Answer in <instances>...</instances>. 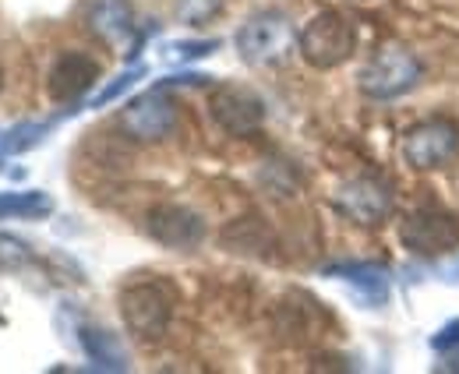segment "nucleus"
I'll use <instances>...</instances> for the list:
<instances>
[{
    "instance_id": "1",
    "label": "nucleus",
    "mask_w": 459,
    "mask_h": 374,
    "mask_svg": "<svg viewBox=\"0 0 459 374\" xmlns=\"http://www.w3.org/2000/svg\"><path fill=\"white\" fill-rule=\"evenodd\" d=\"M300 57L318 67V71H333L346 64L357 50V32L340 11H318L297 36Z\"/></svg>"
},
{
    "instance_id": "2",
    "label": "nucleus",
    "mask_w": 459,
    "mask_h": 374,
    "mask_svg": "<svg viewBox=\"0 0 459 374\" xmlns=\"http://www.w3.org/2000/svg\"><path fill=\"white\" fill-rule=\"evenodd\" d=\"M290 50H293V25L280 11H258L237 32V54L251 67L283 64Z\"/></svg>"
},
{
    "instance_id": "3",
    "label": "nucleus",
    "mask_w": 459,
    "mask_h": 374,
    "mask_svg": "<svg viewBox=\"0 0 459 374\" xmlns=\"http://www.w3.org/2000/svg\"><path fill=\"white\" fill-rule=\"evenodd\" d=\"M417 82H420V60L400 43L382 47L364 64V71L357 78V85L368 100H396V96H406Z\"/></svg>"
},
{
    "instance_id": "4",
    "label": "nucleus",
    "mask_w": 459,
    "mask_h": 374,
    "mask_svg": "<svg viewBox=\"0 0 459 374\" xmlns=\"http://www.w3.org/2000/svg\"><path fill=\"white\" fill-rule=\"evenodd\" d=\"M459 152V124L449 117L420 120L403 138V156L413 170H438Z\"/></svg>"
},
{
    "instance_id": "5",
    "label": "nucleus",
    "mask_w": 459,
    "mask_h": 374,
    "mask_svg": "<svg viewBox=\"0 0 459 374\" xmlns=\"http://www.w3.org/2000/svg\"><path fill=\"white\" fill-rule=\"evenodd\" d=\"M120 315L124 325L142 339H160L170 325L173 304L163 286L156 283H134L120 293Z\"/></svg>"
},
{
    "instance_id": "6",
    "label": "nucleus",
    "mask_w": 459,
    "mask_h": 374,
    "mask_svg": "<svg viewBox=\"0 0 459 374\" xmlns=\"http://www.w3.org/2000/svg\"><path fill=\"white\" fill-rule=\"evenodd\" d=\"M400 240L413 255H449L459 248V215L453 213H413L403 219Z\"/></svg>"
},
{
    "instance_id": "7",
    "label": "nucleus",
    "mask_w": 459,
    "mask_h": 374,
    "mask_svg": "<svg viewBox=\"0 0 459 374\" xmlns=\"http://www.w3.org/2000/svg\"><path fill=\"white\" fill-rule=\"evenodd\" d=\"M209 113L212 120L233 135V138H244V135H255L265 120V107L262 100L244 89V85H220L212 96H209Z\"/></svg>"
},
{
    "instance_id": "8",
    "label": "nucleus",
    "mask_w": 459,
    "mask_h": 374,
    "mask_svg": "<svg viewBox=\"0 0 459 374\" xmlns=\"http://www.w3.org/2000/svg\"><path fill=\"white\" fill-rule=\"evenodd\" d=\"M177 124V107L170 103L167 92H145L138 100H131L120 109V127L134 138V142H163Z\"/></svg>"
},
{
    "instance_id": "9",
    "label": "nucleus",
    "mask_w": 459,
    "mask_h": 374,
    "mask_svg": "<svg viewBox=\"0 0 459 374\" xmlns=\"http://www.w3.org/2000/svg\"><path fill=\"white\" fill-rule=\"evenodd\" d=\"M336 205L360 226H378L393 215V187L382 177H357L340 187Z\"/></svg>"
},
{
    "instance_id": "10",
    "label": "nucleus",
    "mask_w": 459,
    "mask_h": 374,
    "mask_svg": "<svg viewBox=\"0 0 459 374\" xmlns=\"http://www.w3.org/2000/svg\"><path fill=\"white\" fill-rule=\"evenodd\" d=\"M149 233H152V240H160L170 251H191L202 244L205 222H202V215L184 209V205H156L149 213Z\"/></svg>"
},
{
    "instance_id": "11",
    "label": "nucleus",
    "mask_w": 459,
    "mask_h": 374,
    "mask_svg": "<svg viewBox=\"0 0 459 374\" xmlns=\"http://www.w3.org/2000/svg\"><path fill=\"white\" fill-rule=\"evenodd\" d=\"M100 82V64L89 54H60L57 64L50 67V96L57 103H71L78 96H85L92 85Z\"/></svg>"
},
{
    "instance_id": "12",
    "label": "nucleus",
    "mask_w": 459,
    "mask_h": 374,
    "mask_svg": "<svg viewBox=\"0 0 459 374\" xmlns=\"http://www.w3.org/2000/svg\"><path fill=\"white\" fill-rule=\"evenodd\" d=\"M85 22L103 43H124L131 36V4L127 0H89Z\"/></svg>"
},
{
    "instance_id": "13",
    "label": "nucleus",
    "mask_w": 459,
    "mask_h": 374,
    "mask_svg": "<svg viewBox=\"0 0 459 374\" xmlns=\"http://www.w3.org/2000/svg\"><path fill=\"white\" fill-rule=\"evenodd\" d=\"M82 346H85V353H89L96 371H127L131 368L127 364V350L120 346V339H117L114 332H107V328L85 325L82 328Z\"/></svg>"
},
{
    "instance_id": "14",
    "label": "nucleus",
    "mask_w": 459,
    "mask_h": 374,
    "mask_svg": "<svg viewBox=\"0 0 459 374\" xmlns=\"http://www.w3.org/2000/svg\"><path fill=\"white\" fill-rule=\"evenodd\" d=\"M54 213L47 191H0V219H43Z\"/></svg>"
},
{
    "instance_id": "15",
    "label": "nucleus",
    "mask_w": 459,
    "mask_h": 374,
    "mask_svg": "<svg viewBox=\"0 0 459 374\" xmlns=\"http://www.w3.org/2000/svg\"><path fill=\"white\" fill-rule=\"evenodd\" d=\"M50 127H54V120H22V124H14L11 131L0 135V156H18V152L36 149L50 135Z\"/></svg>"
},
{
    "instance_id": "16",
    "label": "nucleus",
    "mask_w": 459,
    "mask_h": 374,
    "mask_svg": "<svg viewBox=\"0 0 459 374\" xmlns=\"http://www.w3.org/2000/svg\"><path fill=\"white\" fill-rule=\"evenodd\" d=\"M329 275H343L346 283H353V286H360V290H368L371 297H385V268L382 265H368V262H360V265H333L325 268Z\"/></svg>"
},
{
    "instance_id": "17",
    "label": "nucleus",
    "mask_w": 459,
    "mask_h": 374,
    "mask_svg": "<svg viewBox=\"0 0 459 374\" xmlns=\"http://www.w3.org/2000/svg\"><path fill=\"white\" fill-rule=\"evenodd\" d=\"M227 0H173V14L180 25H205L223 11Z\"/></svg>"
},
{
    "instance_id": "18",
    "label": "nucleus",
    "mask_w": 459,
    "mask_h": 374,
    "mask_svg": "<svg viewBox=\"0 0 459 374\" xmlns=\"http://www.w3.org/2000/svg\"><path fill=\"white\" fill-rule=\"evenodd\" d=\"M32 262V248L11 233H0V272H22Z\"/></svg>"
},
{
    "instance_id": "19",
    "label": "nucleus",
    "mask_w": 459,
    "mask_h": 374,
    "mask_svg": "<svg viewBox=\"0 0 459 374\" xmlns=\"http://www.w3.org/2000/svg\"><path fill=\"white\" fill-rule=\"evenodd\" d=\"M142 74H145L142 67H131V71L117 74L114 82H110V85H107V89H103L100 96H92V109H96V107H107V103H114L117 96H120V92H127V89H131V85H134V82H138Z\"/></svg>"
},
{
    "instance_id": "20",
    "label": "nucleus",
    "mask_w": 459,
    "mask_h": 374,
    "mask_svg": "<svg viewBox=\"0 0 459 374\" xmlns=\"http://www.w3.org/2000/svg\"><path fill=\"white\" fill-rule=\"evenodd\" d=\"M220 50L216 39H195V43H170L167 47V60H198Z\"/></svg>"
},
{
    "instance_id": "21",
    "label": "nucleus",
    "mask_w": 459,
    "mask_h": 374,
    "mask_svg": "<svg viewBox=\"0 0 459 374\" xmlns=\"http://www.w3.org/2000/svg\"><path fill=\"white\" fill-rule=\"evenodd\" d=\"M431 346H435V350H442V353L456 350V346H459V318H456V321H449V325H442V328L435 332Z\"/></svg>"
},
{
    "instance_id": "22",
    "label": "nucleus",
    "mask_w": 459,
    "mask_h": 374,
    "mask_svg": "<svg viewBox=\"0 0 459 374\" xmlns=\"http://www.w3.org/2000/svg\"><path fill=\"white\" fill-rule=\"evenodd\" d=\"M449 279H453V283H459V265L453 268V272H449Z\"/></svg>"
},
{
    "instance_id": "23",
    "label": "nucleus",
    "mask_w": 459,
    "mask_h": 374,
    "mask_svg": "<svg viewBox=\"0 0 459 374\" xmlns=\"http://www.w3.org/2000/svg\"><path fill=\"white\" fill-rule=\"evenodd\" d=\"M0 85H4V74H0Z\"/></svg>"
},
{
    "instance_id": "24",
    "label": "nucleus",
    "mask_w": 459,
    "mask_h": 374,
    "mask_svg": "<svg viewBox=\"0 0 459 374\" xmlns=\"http://www.w3.org/2000/svg\"><path fill=\"white\" fill-rule=\"evenodd\" d=\"M360 4H364V0H360Z\"/></svg>"
}]
</instances>
